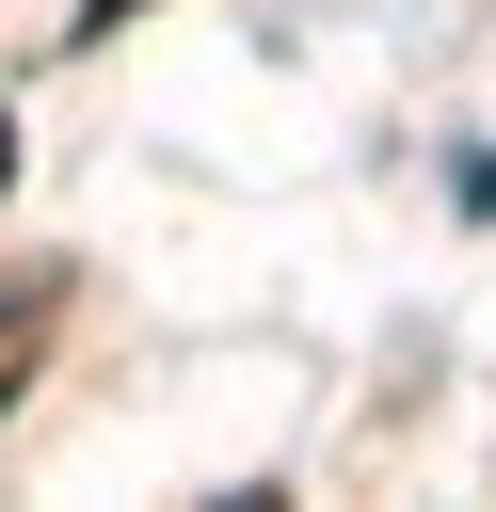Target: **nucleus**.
<instances>
[{
	"instance_id": "1",
	"label": "nucleus",
	"mask_w": 496,
	"mask_h": 512,
	"mask_svg": "<svg viewBox=\"0 0 496 512\" xmlns=\"http://www.w3.org/2000/svg\"><path fill=\"white\" fill-rule=\"evenodd\" d=\"M32 336H48V288H32V304H0V400H16V368H32Z\"/></svg>"
},
{
	"instance_id": "2",
	"label": "nucleus",
	"mask_w": 496,
	"mask_h": 512,
	"mask_svg": "<svg viewBox=\"0 0 496 512\" xmlns=\"http://www.w3.org/2000/svg\"><path fill=\"white\" fill-rule=\"evenodd\" d=\"M112 16H144V0H80V32H112Z\"/></svg>"
}]
</instances>
